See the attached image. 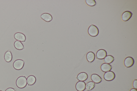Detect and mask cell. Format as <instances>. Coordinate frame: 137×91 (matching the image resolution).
<instances>
[{
  "mask_svg": "<svg viewBox=\"0 0 137 91\" xmlns=\"http://www.w3.org/2000/svg\"><path fill=\"white\" fill-rule=\"evenodd\" d=\"M16 84L18 88L21 89L24 88L27 84L26 77L24 76L19 77L16 80Z\"/></svg>",
  "mask_w": 137,
  "mask_h": 91,
  "instance_id": "1",
  "label": "cell"
},
{
  "mask_svg": "<svg viewBox=\"0 0 137 91\" xmlns=\"http://www.w3.org/2000/svg\"><path fill=\"white\" fill-rule=\"evenodd\" d=\"M99 32L98 28L94 25H91L89 28L88 34L91 36L93 37L97 36L98 35Z\"/></svg>",
  "mask_w": 137,
  "mask_h": 91,
  "instance_id": "2",
  "label": "cell"
},
{
  "mask_svg": "<svg viewBox=\"0 0 137 91\" xmlns=\"http://www.w3.org/2000/svg\"><path fill=\"white\" fill-rule=\"evenodd\" d=\"M24 64V61L21 59L16 60L13 63L14 68L17 70H20L22 69Z\"/></svg>",
  "mask_w": 137,
  "mask_h": 91,
  "instance_id": "3",
  "label": "cell"
},
{
  "mask_svg": "<svg viewBox=\"0 0 137 91\" xmlns=\"http://www.w3.org/2000/svg\"><path fill=\"white\" fill-rule=\"evenodd\" d=\"M115 77V74L113 71L107 72L104 74V78L106 81H111L113 80Z\"/></svg>",
  "mask_w": 137,
  "mask_h": 91,
  "instance_id": "4",
  "label": "cell"
},
{
  "mask_svg": "<svg viewBox=\"0 0 137 91\" xmlns=\"http://www.w3.org/2000/svg\"><path fill=\"white\" fill-rule=\"evenodd\" d=\"M107 55L106 51L103 49L99 50L96 53L97 58L99 59L102 60L104 59Z\"/></svg>",
  "mask_w": 137,
  "mask_h": 91,
  "instance_id": "5",
  "label": "cell"
},
{
  "mask_svg": "<svg viewBox=\"0 0 137 91\" xmlns=\"http://www.w3.org/2000/svg\"><path fill=\"white\" fill-rule=\"evenodd\" d=\"M14 38L17 41L20 42H24L26 40V37L25 36L20 32L16 33L14 35Z\"/></svg>",
  "mask_w": 137,
  "mask_h": 91,
  "instance_id": "6",
  "label": "cell"
},
{
  "mask_svg": "<svg viewBox=\"0 0 137 91\" xmlns=\"http://www.w3.org/2000/svg\"><path fill=\"white\" fill-rule=\"evenodd\" d=\"M134 63V59L130 57H128L126 58L124 62V65L127 68H130L132 67Z\"/></svg>",
  "mask_w": 137,
  "mask_h": 91,
  "instance_id": "7",
  "label": "cell"
},
{
  "mask_svg": "<svg viewBox=\"0 0 137 91\" xmlns=\"http://www.w3.org/2000/svg\"><path fill=\"white\" fill-rule=\"evenodd\" d=\"M86 84L84 81H79L77 83L76 88L78 91H84L86 89Z\"/></svg>",
  "mask_w": 137,
  "mask_h": 91,
  "instance_id": "8",
  "label": "cell"
},
{
  "mask_svg": "<svg viewBox=\"0 0 137 91\" xmlns=\"http://www.w3.org/2000/svg\"><path fill=\"white\" fill-rule=\"evenodd\" d=\"M91 78L93 82L96 84L100 83L102 81V78L97 74H92L91 76Z\"/></svg>",
  "mask_w": 137,
  "mask_h": 91,
  "instance_id": "9",
  "label": "cell"
},
{
  "mask_svg": "<svg viewBox=\"0 0 137 91\" xmlns=\"http://www.w3.org/2000/svg\"><path fill=\"white\" fill-rule=\"evenodd\" d=\"M132 15L131 12L130 11H126L124 12L122 15V19L124 21H128L131 17Z\"/></svg>",
  "mask_w": 137,
  "mask_h": 91,
  "instance_id": "10",
  "label": "cell"
},
{
  "mask_svg": "<svg viewBox=\"0 0 137 91\" xmlns=\"http://www.w3.org/2000/svg\"><path fill=\"white\" fill-rule=\"evenodd\" d=\"M40 18L44 21L47 22H51L53 20L52 16L50 14L47 13L42 14L41 15Z\"/></svg>",
  "mask_w": 137,
  "mask_h": 91,
  "instance_id": "11",
  "label": "cell"
},
{
  "mask_svg": "<svg viewBox=\"0 0 137 91\" xmlns=\"http://www.w3.org/2000/svg\"><path fill=\"white\" fill-rule=\"evenodd\" d=\"M88 74L85 72L80 73L78 74L77 77V80L80 81H84L88 79Z\"/></svg>",
  "mask_w": 137,
  "mask_h": 91,
  "instance_id": "12",
  "label": "cell"
},
{
  "mask_svg": "<svg viewBox=\"0 0 137 91\" xmlns=\"http://www.w3.org/2000/svg\"><path fill=\"white\" fill-rule=\"evenodd\" d=\"M101 68L103 72H106L111 71L112 69V66L109 64L104 63L102 65Z\"/></svg>",
  "mask_w": 137,
  "mask_h": 91,
  "instance_id": "13",
  "label": "cell"
},
{
  "mask_svg": "<svg viewBox=\"0 0 137 91\" xmlns=\"http://www.w3.org/2000/svg\"><path fill=\"white\" fill-rule=\"evenodd\" d=\"M86 59L89 63H92L95 60V53L92 52H90L87 53L86 56Z\"/></svg>",
  "mask_w": 137,
  "mask_h": 91,
  "instance_id": "14",
  "label": "cell"
},
{
  "mask_svg": "<svg viewBox=\"0 0 137 91\" xmlns=\"http://www.w3.org/2000/svg\"><path fill=\"white\" fill-rule=\"evenodd\" d=\"M36 81V78L34 76L30 75L27 77V82L29 85H34Z\"/></svg>",
  "mask_w": 137,
  "mask_h": 91,
  "instance_id": "15",
  "label": "cell"
},
{
  "mask_svg": "<svg viewBox=\"0 0 137 91\" xmlns=\"http://www.w3.org/2000/svg\"><path fill=\"white\" fill-rule=\"evenodd\" d=\"M4 58L7 63L10 62L11 61L12 59V55L10 51H8L6 52L4 56Z\"/></svg>",
  "mask_w": 137,
  "mask_h": 91,
  "instance_id": "16",
  "label": "cell"
},
{
  "mask_svg": "<svg viewBox=\"0 0 137 91\" xmlns=\"http://www.w3.org/2000/svg\"><path fill=\"white\" fill-rule=\"evenodd\" d=\"M14 46L16 49L19 50H21L24 48V45L22 42L17 40L14 43Z\"/></svg>",
  "mask_w": 137,
  "mask_h": 91,
  "instance_id": "17",
  "label": "cell"
},
{
  "mask_svg": "<svg viewBox=\"0 0 137 91\" xmlns=\"http://www.w3.org/2000/svg\"><path fill=\"white\" fill-rule=\"evenodd\" d=\"M114 60V57L112 56L109 55L105 57L104 61L105 63L109 64L113 63Z\"/></svg>",
  "mask_w": 137,
  "mask_h": 91,
  "instance_id": "18",
  "label": "cell"
},
{
  "mask_svg": "<svg viewBox=\"0 0 137 91\" xmlns=\"http://www.w3.org/2000/svg\"><path fill=\"white\" fill-rule=\"evenodd\" d=\"M95 86V84L94 82L90 81L86 84V89L87 90H90L94 89Z\"/></svg>",
  "mask_w": 137,
  "mask_h": 91,
  "instance_id": "19",
  "label": "cell"
},
{
  "mask_svg": "<svg viewBox=\"0 0 137 91\" xmlns=\"http://www.w3.org/2000/svg\"><path fill=\"white\" fill-rule=\"evenodd\" d=\"M86 3L87 5L91 7H93L96 5V3L95 0H86Z\"/></svg>",
  "mask_w": 137,
  "mask_h": 91,
  "instance_id": "20",
  "label": "cell"
},
{
  "mask_svg": "<svg viewBox=\"0 0 137 91\" xmlns=\"http://www.w3.org/2000/svg\"><path fill=\"white\" fill-rule=\"evenodd\" d=\"M133 85L134 88L135 89H137V80H135L133 82Z\"/></svg>",
  "mask_w": 137,
  "mask_h": 91,
  "instance_id": "21",
  "label": "cell"
},
{
  "mask_svg": "<svg viewBox=\"0 0 137 91\" xmlns=\"http://www.w3.org/2000/svg\"><path fill=\"white\" fill-rule=\"evenodd\" d=\"M15 90L13 88H10L7 89L5 91H15Z\"/></svg>",
  "mask_w": 137,
  "mask_h": 91,
  "instance_id": "22",
  "label": "cell"
},
{
  "mask_svg": "<svg viewBox=\"0 0 137 91\" xmlns=\"http://www.w3.org/2000/svg\"><path fill=\"white\" fill-rule=\"evenodd\" d=\"M130 91H137V90L135 88L132 89Z\"/></svg>",
  "mask_w": 137,
  "mask_h": 91,
  "instance_id": "23",
  "label": "cell"
},
{
  "mask_svg": "<svg viewBox=\"0 0 137 91\" xmlns=\"http://www.w3.org/2000/svg\"><path fill=\"white\" fill-rule=\"evenodd\" d=\"M0 91H3L1 90H0Z\"/></svg>",
  "mask_w": 137,
  "mask_h": 91,
  "instance_id": "24",
  "label": "cell"
}]
</instances>
